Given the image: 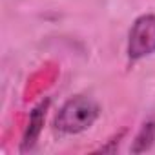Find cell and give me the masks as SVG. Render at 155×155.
Listing matches in <instances>:
<instances>
[{
    "label": "cell",
    "instance_id": "1",
    "mask_svg": "<svg viewBox=\"0 0 155 155\" xmlns=\"http://www.w3.org/2000/svg\"><path fill=\"white\" fill-rule=\"evenodd\" d=\"M99 113H101L99 104L93 99L86 95L71 97L58 110L55 117V130L64 135L82 133L95 124V120L99 119Z\"/></svg>",
    "mask_w": 155,
    "mask_h": 155
},
{
    "label": "cell",
    "instance_id": "2",
    "mask_svg": "<svg viewBox=\"0 0 155 155\" xmlns=\"http://www.w3.org/2000/svg\"><path fill=\"white\" fill-rule=\"evenodd\" d=\"M155 53V15H140L128 37V58L140 60Z\"/></svg>",
    "mask_w": 155,
    "mask_h": 155
},
{
    "label": "cell",
    "instance_id": "3",
    "mask_svg": "<svg viewBox=\"0 0 155 155\" xmlns=\"http://www.w3.org/2000/svg\"><path fill=\"white\" fill-rule=\"evenodd\" d=\"M48 108H49V99H44L29 113V122H28V128H26L24 137H22V151H28L37 144L40 131H42V126H44V120H46Z\"/></svg>",
    "mask_w": 155,
    "mask_h": 155
},
{
    "label": "cell",
    "instance_id": "4",
    "mask_svg": "<svg viewBox=\"0 0 155 155\" xmlns=\"http://www.w3.org/2000/svg\"><path fill=\"white\" fill-rule=\"evenodd\" d=\"M153 142H155V117L148 119V120L140 126L139 133L135 135L131 151H133V153H142V151L150 150Z\"/></svg>",
    "mask_w": 155,
    "mask_h": 155
}]
</instances>
